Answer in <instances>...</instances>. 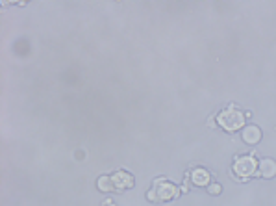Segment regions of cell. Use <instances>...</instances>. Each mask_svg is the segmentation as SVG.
Instances as JSON below:
<instances>
[{
  "mask_svg": "<svg viewBox=\"0 0 276 206\" xmlns=\"http://www.w3.org/2000/svg\"><path fill=\"white\" fill-rule=\"evenodd\" d=\"M97 186L100 191H124L133 188V176L126 171H115L113 175L100 176Z\"/></svg>",
  "mask_w": 276,
  "mask_h": 206,
  "instance_id": "cell-1",
  "label": "cell"
},
{
  "mask_svg": "<svg viewBox=\"0 0 276 206\" xmlns=\"http://www.w3.org/2000/svg\"><path fill=\"white\" fill-rule=\"evenodd\" d=\"M178 195V188L165 178H156L152 190L149 191V201H171Z\"/></svg>",
  "mask_w": 276,
  "mask_h": 206,
  "instance_id": "cell-2",
  "label": "cell"
},
{
  "mask_svg": "<svg viewBox=\"0 0 276 206\" xmlns=\"http://www.w3.org/2000/svg\"><path fill=\"white\" fill-rule=\"evenodd\" d=\"M217 121H219V124L225 130L235 132V130H239L241 126L245 124V114H241L235 106H230V108H226L225 112H220Z\"/></svg>",
  "mask_w": 276,
  "mask_h": 206,
  "instance_id": "cell-3",
  "label": "cell"
},
{
  "mask_svg": "<svg viewBox=\"0 0 276 206\" xmlns=\"http://www.w3.org/2000/svg\"><path fill=\"white\" fill-rule=\"evenodd\" d=\"M258 169V162H256L254 156H241L237 158L234 164V173L241 178H246V176L254 175V171Z\"/></svg>",
  "mask_w": 276,
  "mask_h": 206,
  "instance_id": "cell-4",
  "label": "cell"
},
{
  "mask_svg": "<svg viewBox=\"0 0 276 206\" xmlns=\"http://www.w3.org/2000/svg\"><path fill=\"white\" fill-rule=\"evenodd\" d=\"M191 182H193L195 186H199V188H204V186L210 184V173L206 169H202V167L193 169V173H191Z\"/></svg>",
  "mask_w": 276,
  "mask_h": 206,
  "instance_id": "cell-5",
  "label": "cell"
},
{
  "mask_svg": "<svg viewBox=\"0 0 276 206\" xmlns=\"http://www.w3.org/2000/svg\"><path fill=\"white\" fill-rule=\"evenodd\" d=\"M243 139H245V143L256 145L261 139L260 128H258V126H246V128L243 130Z\"/></svg>",
  "mask_w": 276,
  "mask_h": 206,
  "instance_id": "cell-6",
  "label": "cell"
},
{
  "mask_svg": "<svg viewBox=\"0 0 276 206\" xmlns=\"http://www.w3.org/2000/svg\"><path fill=\"white\" fill-rule=\"evenodd\" d=\"M260 173H261V176H265V178H272V176L276 175V164H274V160H271V158H267V160H261Z\"/></svg>",
  "mask_w": 276,
  "mask_h": 206,
  "instance_id": "cell-7",
  "label": "cell"
},
{
  "mask_svg": "<svg viewBox=\"0 0 276 206\" xmlns=\"http://www.w3.org/2000/svg\"><path fill=\"white\" fill-rule=\"evenodd\" d=\"M208 190H210L211 195H219L220 191H223V188H220V184H211L210 188H208Z\"/></svg>",
  "mask_w": 276,
  "mask_h": 206,
  "instance_id": "cell-8",
  "label": "cell"
}]
</instances>
